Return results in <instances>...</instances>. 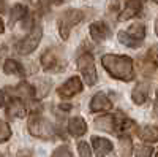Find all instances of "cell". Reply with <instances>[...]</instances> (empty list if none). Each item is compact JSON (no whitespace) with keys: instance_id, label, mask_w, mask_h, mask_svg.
Listing matches in <instances>:
<instances>
[{"instance_id":"1","label":"cell","mask_w":158,"mask_h":157,"mask_svg":"<svg viewBox=\"0 0 158 157\" xmlns=\"http://www.w3.org/2000/svg\"><path fill=\"white\" fill-rule=\"evenodd\" d=\"M101 65L112 78H115V80L131 81L135 78L133 60H131V57H128V56L104 54L101 57Z\"/></svg>"},{"instance_id":"2","label":"cell","mask_w":158,"mask_h":157,"mask_svg":"<svg viewBox=\"0 0 158 157\" xmlns=\"http://www.w3.org/2000/svg\"><path fill=\"white\" fill-rule=\"evenodd\" d=\"M29 132L30 135L41 138V140H52L54 137V129H52L51 122L43 117L41 114H33L29 119Z\"/></svg>"},{"instance_id":"3","label":"cell","mask_w":158,"mask_h":157,"mask_svg":"<svg viewBox=\"0 0 158 157\" xmlns=\"http://www.w3.org/2000/svg\"><path fill=\"white\" fill-rule=\"evenodd\" d=\"M84 19V13L81 10H67L59 19V33L63 40L70 37V30Z\"/></svg>"},{"instance_id":"4","label":"cell","mask_w":158,"mask_h":157,"mask_svg":"<svg viewBox=\"0 0 158 157\" xmlns=\"http://www.w3.org/2000/svg\"><path fill=\"white\" fill-rule=\"evenodd\" d=\"M77 68H79V72H81L85 84H89V86H95L97 84L98 75H97L95 60H94V57H92V54L84 52L82 56H79V59H77Z\"/></svg>"},{"instance_id":"5","label":"cell","mask_w":158,"mask_h":157,"mask_svg":"<svg viewBox=\"0 0 158 157\" xmlns=\"http://www.w3.org/2000/svg\"><path fill=\"white\" fill-rule=\"evenodd\" d=\"M41 37H43V27H41V24H35L30 33L24 38V40H21L18 43V52L19 54H30V52H33L40 43V40H41Z\"/></svg>"},{"instance_id":"6","label":"cell","mask_w":158,"mask_h":157,"mask_svg":"<svg viewBox=\"0 0 158 157\" xmlns=\"http://www.w3.org/2000/svg\"><path fill=\"white\" fill-rule=\"evenodd\" d=\"M82 90V83L77 76H73L70 78L68 81H65L59 89H57V94L62 97V98H71L73 95L79 94Z\"/></svg>"},{"instance_id":"7","label":"cell","mask_w":158,"mask_h":157,"mask_svg":"<svg viewBox=\"0 0 158 157\" xmlns=\"http://www.w3.org/2000/svg\"><path fill=\"white\" fill-rule=\"evenodd\" d=\"M95 127L98 130H103V132L114 133V132L120 130V122H118V119L112 114H103V116H98L95 119Z\"/></svg>"},{"instance_id":"8","label":"cell","mask_w":158,"mask_h":157,"mask_svg":"<svg viewBox=\"0 0 158 157\" xmlns=\"http://www.w3.org/2000/svg\"><path fill=\"white\" fill-rule=\"evenodd\" d=\"M112 108V103L111 100L106 97V94H103V92H97L94 95V98H92L90 102V111H108Z\"/></svg>"},{"instance_id":"9","label":"cell","mask_w":158,"mask_h":157,"mask_svg":"<svg viewBox=\"0 0 158 157\" xmlns=\"http://www.w3.org/2000/svg\"><path fill=\"white\" fill-rule=\"evenodd\" d=\"M142 8V2L141 0H128L127 2V7L123 8V11L118 15V21L123 22V21H128L131 18H135L138 13L141 11Z\"/></svg>"},{"instance_id":"10","label":"cell","mask_w":158,"mask_h":157,"mask_svg":"<svg viewBox=\"0 0 158 157\" xmlns=\"http://www.w3.org/2000/svg\"><path fill=\"white\" fill-rule=\"evenodd\" d=\"M10 90H11V97L15 95L16 98H35L36 97V89L27 83H21L15 89H10Z\"/></svg>"},{"instance_id":"11","label":"cell","mask_w":158,"mask_h":157,"mask_svg":"<svg viewBox=\"0 0 158 157\" xmlns=\"http://www.w3.org/2000/svg\"><path fill=\"white\" fill-rule=\"evenodd\" d=\"M41 65L44 70H51V72H59L60 70V62H59V57L54 51L48 49L46 52H43L41 56Z\"/></svg>"},{"instance_id":"12","label":"cell","mask_w":158,"mask_h":157,"mask_svg":"<svg viewBox=\"0 0 158 157\" xmlns=\"http://www.w3.org/2000/svg\"><path fill=\"white\" fill-rule=\"evenodd\" d=\"M142 68H144V73L146 75H152L153 70L158 68V49L156 48H150L147 51L146 57H144Z\"/></svg>"},{"instance_id":"13","label":"cell","mask_w":158,"mask_h":157,"mask_svg":"<svg viewBox=\"0 0 158 157\" xmlns=\"http://www.w3.org/2000/svg\"><path fill=\"white\" fill-rule=\"evenodd\" d=\"M92 146H94V151H95V155L97 157H106L112 149V143L106 138H94V141H92Z\"/></svg>"},{"instance_id":"14","label":"cell","mask_w":158,"mask_h":157,"mask_svg":"<svg viewBox=\"0 0 158 157\" xmlns=\"http://www.w3.org/2000/svg\"><path fill=\"white\" fill-rule=\"evenodd\" d=\"M5 108L10 117H24L25 116V105L21 98L13 97L10 103H5Z\"/></svg>"},{"instance_id":"15","label":"cell","mask_w":158,"mask_h":157,"mask_svg":"<svg viewBox=\"0 0 158 157\" xmlns=\"http://www.w3.org/2000/svg\"><path fill=\"white\" fill-rule=\"evenodd\" d=\"M90 37L94 38L95 41L101 43L109 37V29L104 22H94L90 25Z\"/></svg>"},{"instance_id":"16","label":"cell","mask_w":158,"mask_h":157,"mask_svg":"<svg viewBox=\"0 0 158 157\" xmlns=\"http://www.w3.org/2000/svg\"><path fill=\"white\" fill-rule=\"evenodd\" d=\"M68 132H70V135H73V137H82V135L87 132V124H85V121L82 119L81 116L71 117L70 122H68Z\"/></svg>"},{"instance_id":"17","label":"cell","mask_w":158,"mask_h":157,"mask_svg":"<svg viewBox=\"0 0 158 157\" xmlns=\"http://www.w3.org/2000/svg\"><path fill=\"white\" fill-rule=\"evenodd\" d=\"M147 97H149V84L147 83L138 84L133 89V92H131V98H133V102L136 105H144L146 100H147Z\"/></svg>"},{"instance_id":"18","label":"cell","mask_w":158,"mask_h":157,"mask_svg":"<svg viewBox=\"0 0 158 157\" xmlns=\"http://www.w3.org/2000/svg\"><path fill=\"white\" fill-rule=\"evenodd\" d=\"M25 16H27V8H25L24 5H21V3H16L11 8V13H10V25L13 27L18 21L24 19Z\"/></svg>"},{"instance_id":"19","label":"cell","mask_w":158,"mask_h":157,"mask_svg":"<svg viewBox=\"0 0 158 157\" xmlns=\"http://www.w3.org/2000/svg\"><path fill=\"white\" fill-rule=\"evenodd\" d=\"M128 35L130 37H133L136 41H142L144 40V37H146V27H144V24L141 22H135V24H131L130 27H128Z\"/></svg>"},{"instance_id":"20","label":"cell","mask_w":158,"mask_h":157,"mask_svg":"<svg viewBox=\"0 0 158 157\" xmlns=\"http://www.w3.org/2000/svg\"><path fill=\"white\" fill-rule=\"evenodd\" d=\"M3 72L6 75H18V76H24V68L15 60V59H6L3 63Z\"/></svg>"},{"instance_id":"21","label":"cell","mask_w":158,"mask_h":157,"mask_svg":"<svg viewBox=\"0 0 158 157\" xmlns=\"http://www.w3.org/2000/svg\"><path fill=\"white\" fill-rule=\"evenodd\" d=\"M141 138L147 143H155L158 141V127L155 125H147L141 130Z\"/></svg>"},{"instance_id":"22","label":"cell","mask_w":158,"mask_h":157,"mask_svg":"<svg viewBox=\"0 0 158 157\" xmlns=\"http://www.w3.org/2000/svg\"><path fill=\"white\" fill-rule=\"evenodd\" d=\"M131 151H133V145H131V138L128 135L120 137V155L122 157H130Z\"/></svg>"},{"instance_id":"23","label":"cell","mask_w":158,"mask_h":157,"mask_svg":"<svg viewBox=\"0 0 158 157\" xmlns=\"http://www.w3.org/2000/svg\"><path fill=\"white\" fill-rule=\"evenodd\" d=\"M118 41H120L122 45H125V46H128V48H138L139 46V41H136L133 37H130L127 30L118 32Z\"/></svg>"},{"instance_id":"24","label":"cell","mask_w":158,"mask_h":157,"mask_svg":"<svg viewBox=\"0 0 158 157\" xmlns=\"http://www.w3.org/2000/svg\"><path fill=\"white\" fill-rule=\"evenodd\" d=\"M11 137V129L5 121H0V143L8 141Z\"/></svg>"},{"instance_id":"25","label":"cell","mask_w":158,"mask_h":157,"mask_svg":"<svg viewBox=\"0 0 158 157\" xmlns=\"http://www.w3.org/2000/svg\"><path fill=\"white\" fill-rule=\"evenodd\" d=\"M152 152H153V148H152V146L144 145V146H139V148H138L136 157H152Z\"/></svg>"},{"instance_id":"26","label":"cell","mask_w":158,"mask_h":157,"mask_svg":"<svg viewBox=\"0 0 158 157\" xmlns=\"http://www.w3.org/2000/svg\"><path fill=\"white\" fill-rule=\"evenodd\" d=\"M51 157H71V151L68 146H59L54 152H52Z\"/></svg>"},{"instance_id":"27","label":"cell","mask_w":158,"mask_h":157,"mask_svg":"<svg viewBox=\"0 0 158 157\" xmlns=\"http://www.w3.org/2000/svg\"><path fill=\"white\" fill-rule=\"evenodd\" d=\"M77 151H79V154H81V157H90L92 155V149L89 146V143H85V141L79 143V145H77Z\"/></svg>"},{"instance_id":"28","label":"cell","mask_w":158,"mask_h":157,"mask_svg":"<svg viewBox=\"0 0 158 157\" xmlns=\"http://www.w3.org/2000/svg\"><path fill=\"white\" fill-rule=\"evenodd\" d=\"M40 87H41V90L36 94V97H44L49 92V89H51V81L49 80H41L40 81Z\"/></svg>"},{"instance_id":"29","label":"cell","mask_w":158,"mask_h":157,"mask_svg":"<svg viewBox=\"0 0 158 157\" xmlns=\"http://www.w3.org/2000/svg\"><path fill=\"white\" fill-rule=\"evenodd\" d=\"M18 157H30V151H19Z\"/></svg>"},{"instance_id":"30","label":"cell","mask_w":158,"mask_h":157,"mask_svg":"<svg viewBox=\"0 0 158 157\" xmlns=\"http://www.w3.org/2000/svg\"><path fill=\"white\" fill-rule=\"evenodd\" d=\"M70 105H60V110H63V111H70Z\"/></svg>"},{"instance_id":"31","label":"cell","mask_w":158,"mask_h":157,"mask_svg":"<svg viewBox=\"0 0 158 157\" xmlns=\"http://www.w3.org/2000/svg\"><path fill=\"white\" fill-rule=\"evenodd\" d=\"M155 108L158 110V89H156V97H155Z\"/></svg>"},{"instance_id":"32","label":"cell","mask_w":158,"mask_h":157,"mask_svg":"<svg viewBox=\"0 0 158 157\" xmlns=\"http://www.w3.org/2000/svg\"><path fill=\"white\" fill-rule=\"evenodd\" d=\"M155 33H156V35H158V19H156V21H155Z\"/></svg>"},{"instance_id":"33","label":"cell","mask_w":158,"mask_h":157,"mask_svg":"<svg viewBox=\"0 0 158 157\" xmlns=\"http://www.w3.org/2000/svg\"><path fill=\"white\" fill-rule=\"evenodd\" d=\"M51 2H54V3H62L63 0H51Z\"/></svg>"},{"instance_id":"34","label":"cell","mask_w":158,"mask_h":157,"mask_svg":"<svg viewBox=\"0 0 158 157\" xmlns=\"http://www.w3.org/2000/svg\"><path fill=\"white\" fill-rule=\"evenodd\" d=\"M153 2H155V3H158V0H153Z\"/></svg>"},{"instance_id":"35","label":"cell","mask_w":158,"mask_h":157,"mask_svg":"<svg viewBox=\"0 0 158 157\" xmlns=\"http://www.w3.org/2000/svg\"><path fill=\"white\" fill-rule=\"evenodd\" d=\"M155 157H158V152H156V155H155Z\"/></svg>"}]
</instances>
